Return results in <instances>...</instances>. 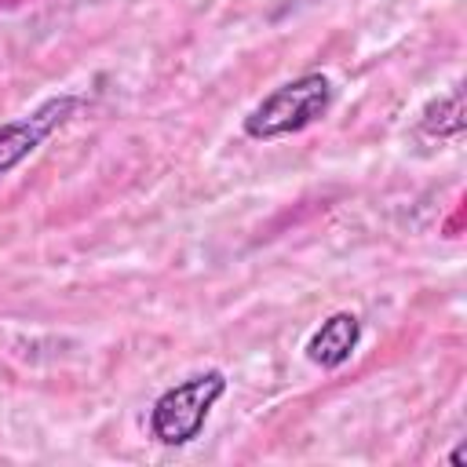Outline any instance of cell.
<instances>
[{"label": "cell", "instance_id": "6da1fadb", "mask_svg": "<svg viewBox=\"0 0 467 467\" xmlns=\"http://www.w3.org/2000/svg\"><path fill=\"white\" fill-rule=\"evenodd\" d=\"M332 106V80L325 73H303L296 80H285L270 95H263L248 117L244 135L255 142H274L285 135H296L310 124H317Z\"/></svg>", "mask_w": 467, "mask_h": 467}, {"label": "cell", "instance_id": "7a4b0ae2", "mask_svg": "<svg viewBox=\"0 0 467 467\" xmlns=\"http://www.w3.org/2000/svg\"><path fill=\"white\" fill-rule=\"evenodd\" d=\"M223 394H226V376L219 368L186 376L182 383L168 387L153 401V409H150V438L168 445V449L190 445L204 431V423H208V416H212V409H215V401Z\"/></svg>", "mask_w": 467, "mask_h": 467}, {"label": "cell", "instance_id": "3957f363", "mask_svg": "<svg viewBox=\"0 0 467 467\" xmlns=\"http://www.w3.org/2000/svg\"><path fill=\"white\" fill-rule=\"evenodd\" d=\"M80 102H84L80 95H51V99L40 102L33 113L0 124V179H4L7 171H15L26 157H33V153L44 146V139L73 117V109H77Z\"/></svg>", "mask_w": 467, "mask_h": 467}, {"label": "cell", "instance_id": "277c9868", "mask_svg": "<svg viewBox=\"0 0 467 467\" xmlns=\"http://www.w3.org/2000/svg\"><path fill=\"white\" fill-rule=\"evenodd\" d=\"M358 339H361V317L350 310H336L306 339V358L321 368H339L358 350Z\"/></svg>", "mask_w": 467, "mask_h": 467}, {"label": "cell", "instance_id": "5b68a950", "mask_svg": "<svg viewBox=\"0 0 467 467\" xmlns=\"http://www.w3.org/2000/svg\"><path fill=\"white\" fill-rule=\"evenodd\" d=\"M420 131H427L434 139H456L463 131V88H452L445 99L431 102L420 120Z\"/></svg>", "mask_w": 467, "mask_h": 467}]
</instances>
